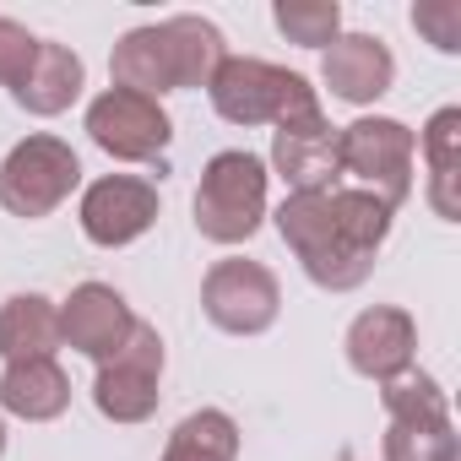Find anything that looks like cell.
I'll return each instance as SVG.
<instances>
[{"mask_svg":"<svg viewBox=\"0 0 461 461\" xmlns=\"http://www.w3.org/2000/svg\"><path fill=\"white\" fill-rule=\"evenodd\" d=\"M385 461H461L456 423H391L385 429Z\"/></svg>","mask_w":461,"mask_h":461,"instance_id":"7402d4cb","label":"cell"},{"mask_svg":"<svg viewBox=\"0 0 461 461\" xmlns=\"http://www.w3.org/2000/svg\"><path fill=\"white\" fill-rule=\"evenodd\" d=\"M0 456H6V412H0Z\"/></svg>","mask_w":461,"mask_h":461,"instance_id":"d4e9b609","label":"cell"},{"mask_svg":"<svg viewBox=\"0 0 461 461\" xmlns=\"http://www.w3.org/2000/svg\"><path fill=\"white\" fill-rule=\"evenodd\" d=\"M222 60H228V39L217 33V23H206V17H168V23L131 28L114 44V55H109V77H114V87L163 104V93L206 87Z\"/></svg>","mask_w":461,"mask_h":461,"instance_id":"7a4b0ae2","label":"cell"},{"mask_svg":"<svg viewBox=\"0 0 461 461\" xmlns=\"http://www.w3.org/2000/svg\"><path fill=\"white\" fill-rule=\"evenodd\" d=\"M272 23L288 44H304V50H326V44L342 39V6L337 0H277Z\"/></svg>","mask_w":461,"mask_h":461,"instance_id":"44dd1931","label":"cell"},{"mask_svg":"<svg viewBox=\"0 0 461 461\" xmlns=\"http://www.w3.org/2000/svg\"><path fill=\"white\" fill-rule=\"evenodd\" d=\"M206 98L228 125H272L277 131V125L321 114V93L310 87V77L256 60V55H228L217 66V77L206 82Z\"/></svg>","mask_w":461,"mask_h":461,"instance_id":"3957f363","label":"cell"},{"mask_svg":"<svg viewBox=\"0 0 461 461\" xmlns=\"http://www.w3.org/2000/svg\"><path fill=\"white\" fill-rule=\"evenodd\" d=\"M82 185V158L71 152V141L39 131L23 136L6 158H0V206L12 217H50L60 201H71V190Z\"/></svg>","mask_w":461,"mask_h":461,"instance_id":"5b68a950","label":"cell"},{"mask_svg":"<svg viewBox=\"0 0 461 461\" xmlns=\"http://www.w3.org/2000/svg\"><path fill=\"white\" fill-rule=\"evenodd\" d=\"M163 461H240V423L217 407H201L174 423Z\"/></svg>","mask_w":461,"mask_h":461,"instance_id":"d6986e66","label":"cell"},{"mask_svg":"<svg viewBox=\"0 0 461 461\" xmlns=\"http://www.w3.org/2000/svg\"><path fill=\"white\" fill-rule=\"evenodd\" d=\"M163 201H158V185L152 179H136V174H104L82 190V206H77V222L82 234L98 245V250H125L136 245L147 228L158 222Z\"/></svg>","mask_w":461,"mask_h":461,"instance_id":"30bf717a","label":"cell"},{"mask_svg":"<svg viewBox=\"0 0 461 461\" xmlns=\"http://www.w3.org/2000/svg\"><path fill=\"white\" fill-rule=\"evenodd\" d=\"M163 337L158 326L136 321L131 342L98 364V380H93V407L109 418V423H147L163 402Z\"/></svg>","mask_w":461,"mask_h":461,"instance_id":"ba28073f","label":"cell"},{"mask_svg":"<svg viewBox=\"0 0 461 461\" xmlns=\"http://www.w3.org/2000/svg\"><path fill=\"white\" fill-rule=\"evenodd\" d=\"M71 407V375L60 358H23L6 364L0 375V412H12L23 423H55Z\"/></svg>","mask_w":461,"mask_h":461,"instance_id":"9a60e30c","label":"cell"},{"mask_svg":"<svg viewBox=\"0 0 461 461\" xmlns=\"http://www.w3.org/2000/svg\"><path fill=\"white\" fill-rule=\"evenodd\" d=\"M380 402H385L391 423H445V418H450L445 385H439L434 375H423L418 364L402 369L396 380H385V385H380Z\"/></svg>","mask_w":461,"mask_h":461,"instance_id":"ffe728a7","label":"cell"},{"mask_svg":"<svg viewBox=\"0 0 461 461\" xmlns=\"http://www.w3.org/2000/svg\"><path fill=\"white\" fill-rule=\"evenodd\" d=\"M342 348H348L353 375L385 385V380H396L402 369H412V358H418V321H412L407 310H396V304H375V310L353 315Z\"/></svg>","mask_w":461,"mask_h":461,"instance_id":"4fadbf2b","label":"cell"},{"mask_svg":"<svg viewBox=\"0 0 461 461\" xmlns=\"http://www.w3.org/2000/svg\"><path fill=\"white\" fill-rule=\"evenodd\" d=\"M39 60V39L17 23V17H0V87H23V77Z\"/></svg>","mask_w":461,"mask_h":461,"instance_id":"cb8c5ba5","label":"cell"},{"mask_svg":"<svg viewBox=\"0 0 461 461\" xmlns=\"http://www.w3.org/2000/svg\"><path fill=\"white\" fill-rule=\"evenodd\" d=\"M201 310L228 337H261L283 315V288H277L272 267L245 261V256H228V261H217L201 277Z\"/></svg>","mask_w":461,"mask_h":461,"instance_id":"52a82bcc","label":"cell"},{"mask_svg":"<svg viewBox=\"0 0 461 461\" xmlns=\"http://www.w3.org/2000/svg\"><path fill=\"white\" fill-rule=\"evenodd\" d=\"M412 163H418V136L402 120L364 114L342 125V174H353L358 190L380 195L391 212L412 195Z\"/></svg>","mask_w":461,"mask_h":461,"instance_id":"8992f818","label":"cell"},{"mask_svg":"<svg viewBox=\"0 0 461 461\" xmlns=\"http://www.w3.org/2000/svg\"><path fill=\"white\" fill-rule=\"evenodd\" d=\"M131 331H136V315H131L125 294L109 283H82L60 304V348H77L93 364H109L131 342Z\"/></svg>","mask_w":461,"mask_h":461,"instance_id":"7c38bea8","label":"cell"},{"mask_svg":"<svg viewBox=\"0 0 461 461\" xmlns=\"http://www.w3.org/2000/svg\"><path fill=\"white\" fill-rule=\"evenodd\" d=\"M82 87H87V66H82V55L66 50V44L39 39V60H33V71L23 77V87H17L12 98H17L28 114L55 120V114H66V109L82 98Z\"/></svg>","mask_w":461,"mask_h":461,"instance_id":"2e32d148","label":"cell"},{"mask_svg":"<svg viewBox=\"0 0 461 461\" xmlns=\"http://www.w3.org/2000/svg\"><path fill=\"white\" fill-rule=\"evenodd\" d=\"M277 234L299 256L304 277L326 294H353L369 283L380 245L391 240V206L358 185H337L321 195H288L277 212Z\"/></svg>","mask_w":461,"mask_h":461,"instance_id":"6da1fadb","label":"cell"},{"mask_svg":"<svg viewBox=\"0 0 461 461\" xmlns=\"http://www.w3.org/2000/svg\"><path fill=\"white\" fill-rule=\"evenodd\" d=\"M87 136L93 147H104L120 163H152L158 152H168L174 141V120L158 98L125 93V87H104L87 104Z\"/></svg>","mask_w":461,"mask_h":461,"instance_id":"9c48e42d","label":"cell"},{"mask_svg":"<svg viewBox=\"0 0 461 461\" xmlns=\"http://www.w3.org/2000/svg\"><path fill=\"white\" fill-rule=\"evenodd\" d=\"M267 163L245 147H228L201 168L195 185V228L212 245H245L267 222Z\"/></svg>","mask_w":461,"mask_h":461,"instance_id":"277c9868","label":"cell"},{"mask_svg":"<svg viewBox=\"0 0 461 461\" xmlns=\"http://www.w3.org/2000/svg\"><path fill=\"white\" fill-rule=\"evenodd\" d=\"M288 195H321L342 185V125H331L326 114L294 120L272 131V168Z\"/></svg>","mask_w":461,"mask_h":461,"instance_id":"8fae6325","label":"cell"},{"mask_svg":"<svg viewBox=\"0 0 461 461\" xmlns=\"http://www.w3.org/2000/svg\"><path fill=\"white\" fill-rule=\"evenodd\" d=\"M60 353V304L44 294H12L0 304V358H55Z\"/></svg>","mask_w":461,"mask_h":461,"instance_id":"ac0fdd59","label":"cell"},{"mask_svg":"<svg viewBox=\"0 0 461 461\" xmlns=\"http://www.w3.org/2000/svg\"><path fill=\"white\" fill-rule=\"evenodd\" d=\"M418 147H423V163H429V206H434V217L456 222L461 217V190H456L461 185V109L456 104L434 109Z\"/></svg>","mask_w":461,"mask_h":461,"instance_id":"e0dca14e","label":"cell"},{"mask_svg":"<svg viewBox=\"0 0 461 461\" xmlns=\"http://www.w3.org/2000/svg\"><path fill=\"white\" fill-rule=\"evenodd\" d=\"M321 82L331 87V98H342L353 109H369V104H380L391 93L396 55L375 33H342L337 44L321 50Z\"/></svg>","mask_w":461,"mask_h":461,"instance_id":"5bb4252c","label":"cell"},{"mask_svg":"<svg viewBox=\"0 0 461 461\" xmlns=\"http://www.w3.org/2000/svg\"><path fill=\"white\" fill-rule=\"evenodd\" d=\"M412 28L439 55H461V0H418V6H412Z\"/></svg>","mask_w":461,"mask_h":461,"instance_id":"603a6c76","label":"cell"}]
</instances>
